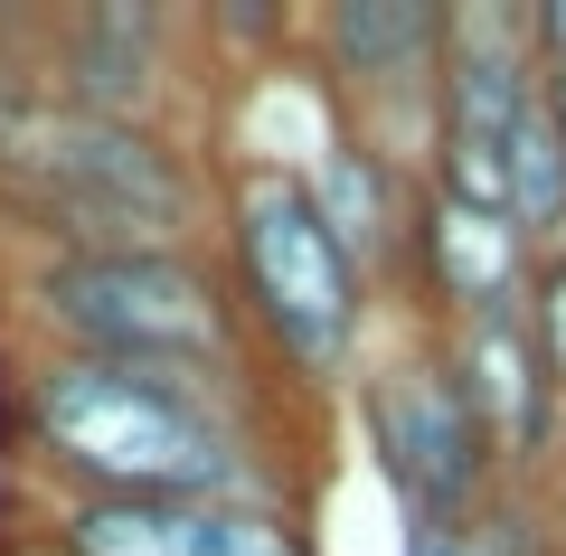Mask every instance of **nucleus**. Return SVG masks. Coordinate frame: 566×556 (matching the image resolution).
I'll list each match as a JSON object with an SVG mask.
<instances>
[{
	"label": "nucleus",
	"mask_w": 566,
	"mask_h": 556,
	"mask_svg": "<svg viewBox=\"0 0 566 556\" xmlns=\"http://www.w3.org/2000/svg\"><path fill=\"white\" fill-rule=\"evenodd\" d=\"M444 39H453V0H322L303 20V76L368 151L424 179L434 104H444Z\"/></svg>",
	"instance_id": "obj_6"
},
{
	"label": "nucleus",
	"mask_w": 566,
	"mask_h": 556,
	"mask_svg": "<svg viewBox=\"0 0 566 556\" xmlns=\"http://www.w3.org/2000/svg\"><path fill=\"white\" fill-rule=\"evenodd\" d=\"M189 39L180 10L161 0H76V10H29V85L76 114L114 123H180L189 95Z\"/></svg>",
	"instance_id": "obj_7"
},
{
	"label": "nucleus",
	"mask_w": 566,
	"mask_h": 556,
	"mask_svg": "<svg viewBox=\"0 0 566 556\" xmlns=\"http://www.w3.org/2000/svg\"><path fill=\"white\" fill-rule=\"evenodd\" d=\"M547 114H557V133H566V66H547Z\"/></svg>",
	"instance_id": "obj_16"
},
{
	"label": "nucleus",
	"mask_w": 566,
	"mask_h": 556,
	"mask_svg": "<svg viewBox=\"0 0 566 556\" xmlns=\"http://www.w3.org/2000/svg\"><path fill=\"white\" fill-rule=\"evenodd\" d=\"M39 556H312L303 510L264 500H48Z\"/></svg>",
	"instance_id": "obj_8"
},
{
	"label": "nucleus",
	"mask_w": 566,
	"mask_h": 556,
	"mask_svg": "<svg viewBox=\"0 0 566 556\" xmlns=\"http://www.w3.org/2000/svg\"><path fill=\"white\" fill-rule=\"evenodd\" d=\"M10 453L48 500H264L293 510V397L264 368L10 358Z\"/></svg>",
	"instance_id": "obj_1"
},
{
	"label": "nucleus",
	"mask_w": 566,
	"mask_h": 556,
	"mask_svg": "<svg viewBox=\"0 0 566 556\" xmlns=\"http://www.w3.org/2000/svg\"><path fill=\"white\" fill-rule=\"evenodd\" d=\"M349 424H359V453H368V472H378V491L397 500V528H472V518L510 491L482 416L463 406L434 331H416V321L387 331L378 358L359 368Z\"/></svg>",
	"instance_id": "obj_5"
},
{
	"label": "nucleus",
	"mask_w": 566,
	"mask_h": 556,
	"mask_svg": "<svg viewBox=\"0 0 566 556\" xmlns=\"http://www.w3.org/2000/svg\"><path fill=\"white\" fill-rule=\"evenodd\" d=\"M434 349H444L463 406L482 416L491 453H501V481L510 491H547V481H557V453H566V387H557V368H547L528 312L453 321V331H434Z\"/></svg>",
	"instance_id": "obj_9"
},
{
	"label": "nucleus",
	"mask_w": 566,
	"mask_h": 556,
	"mask_svg": "<svg viewBox=\"0 0 566 556\" xmlns=\"http://www.w3.org/2000/svg\"><path fill=\"white\" fill-rule=\"evenodd\" d=\"M528 10V48H538V66H566V0H520Z\"/></svg>",
	"instance_id": "obj_14"
},
{
	"label": "nucleus",
	"mask_w": 566,
	"mask_h": 556,
	"mask_svg": "<svg viewBox=\"0 0 566 556\" xmlns=\"http://www.w3.org/2000/svg\"><path fill=\"white\" fill-rule=\"evenodd\" d=\"M538 264L547 255L520 237V218L444 199V189L416 179V227H406V264H397V293H406L416 331H453V321H482V312H528Z\"/></svg>",
	"instance_id": "obj_10"
},
{
	"label": "nucleus",
	"mask_w": 566,
	"mask_h": 556,
	"mask_svg": "<svg viewBox=\"0 0 566 556\" xmlns=\"http://www.w3.org/2000/svg\"><path fill=\"white\" fill-rule=\"evenodd\" d=\"M10 312H20V349L255 368L218 245L199 255H10Z\"/></svg>",
	"instance_id": "obj_4"
},
{
	"label": "nucleus",
	"mask_w": 566,
	"mask_h": 556,
	"mask_svg": "<svg viewBox=\"0 0 566 556\" xmlns=\"http://www.w3.org/2000/svg\"><path fill=\"white\" fill-rule=\"evenodd\" d=\"M283 170L312 189V208H322L331 245H340L349 264H359L378 293H397V264H406V227H416V170H397L387 151H368L359 133H349L340 114L312 133V151H293Z\"/></svg>",
	"instance_id": "obj_11"
},
{
	"label": "nucleus",
	"mask_w": 566,
	"mask_h": 556,
	"mask_svg": "<svg viewBox=\"0 0 566 556\" xmlns=\"http://www.w3.org/2000/svg\"><path fill=\"white\" fill-rule=\"evenodd\" d=\"M218 274L237 293L245 349L293 406H349L359 368L378 358L387 293L331 245L312 189L283 160H227L218 170Z\"/></svg>",
	"instance_id": "obj_3"
},
{
	"label": "nucleus",
	"mask_w": 566,
	"mask_h": 556,
	"mask_svg": "<svg viewBox=\"0 0 566 556\" xmlns=\"http://www.w3.org/2000/svg\"><path fill=\"white\" fill-rule=\"evenodd\" d=\"M510 218L538 255H566V133L547 104L510 133Z\"/></svg>",
	"instance_id": "obj_12"
},
{
	"label": "nucleus",
	"mask_w": 566,
	"mask_h": 556,
	"mask_svg": "<svg viewBox=\"0 0 566 556\" xmlns=\"http://www.w3.org/2000/svg\"><path fill=\"white\" fill-rule=\"evenodd\" d=\"M29 95V76H20V57H10V39H0V123H10V104Z\"/></svg>",
	"instance_id": "obj_15"
},
{
	"label": "nucleus",
	"mask_w": 566,
	"mask_h": 556,
	"mask_svg": "<svg viewBox=\"0 0 566 556\" xmlns=\"http://www.w3.org/2000/svg\"><path fill=\"white\" fill-rule=\"evenodd\" d=\"M0 237L20 255H199L218 170L180 123H114L29 85L0 123Z\"/></svg>",
	"instance_id": "obj_2"
},
{
	"label": "nucleus",
	"mask_w": 566,
	"mask_h": 556,
	"mask_svg": "<svg viewBox=\"0 0 566 556\" xmlns=\"http://www.w3.org/2000/svg\"><path fill=\"white\" fill-rule=\"evenodd\" d=\"M528 331H538L547 368H557V387H566V255H547L538 283H528Z\"/></svg>",
	"instance_id": "obj_13"
}]
</instances>
